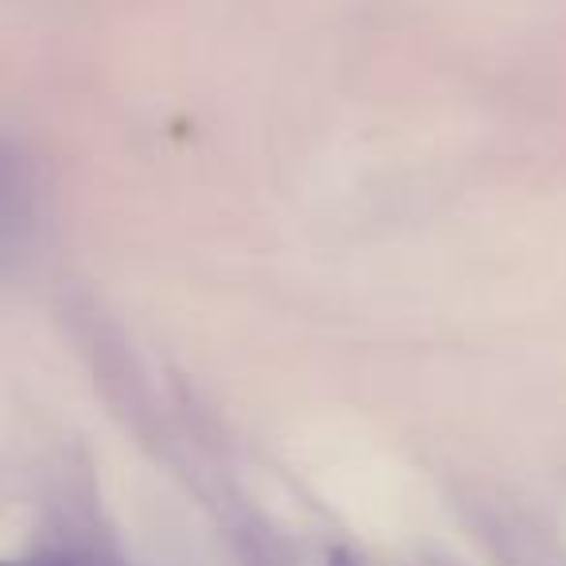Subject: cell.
Returning a JSON list of instances; mask_svg holds the SVG:
<instances>
[{
  "label": "cell",
  "instance_id": "obj_1",
  "mask_svg": "<svg viewBox=\"0 0 566 566\" xmlns=\"http://www.w3.org/2000/svg\"><path fill=\"white\" fill-rule=\"evenodd\" d=\"M12 566H78V563H66V558H32V563H12Z\"/></svg>",
  "mask_w": 566,
  "mask_h": 566
},
{
  "label": "cell",
  "instance_id": "obj_2",
  "mask_svg": "<svg viewBox=\"0 0 566 566\" xmlns=\"http://www.w3.org/2000/svg\"><path fill=\"white\" fill-rule=\"evenodd\" d=\"M334 566H349V563H346V558H334Z\"/></svg>",
  "mask_w": 566,
  "mask_h": 566
}]
</instances>
